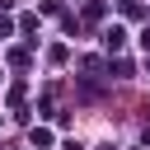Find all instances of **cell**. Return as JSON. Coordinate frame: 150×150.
Masks as SVG:
<instances>
[{"label": "cell", "instance_id": "1", "mask_svg": "<svg viewBox=\"0 0 150 150\" xmlns=\"http://www.w3.org/2000/svg\"><path fill=\"white\" fill-rule=\"evenodd\" d=\"M103 42H108V52H122V42H127V33H122V28H117V23H112V28H108V38H103Z\"/></svg>", "mask_w": 150, "mask_h": 150}, {"label": "cell", "instance_id": "2", "mask_svg": "<svg viewBox=\"0 0 150 150\" xmlns=\"http://www.w3.org/2000/svg\"><path fill=\"white\" fill-rule=\"evenodd\" d=\"M33 145H38V150L52 145V131H47V127H33Z\"/></svg>", "mask_w": 150, "mask_h": 150}, {"label": "cell", "instance_id": "3", "mask_svg": "<svg viewBox=\"0 0 150 150\" xmlns=\"http://www.w3.org/2000/svg\"><path fill=\"white\" fill-rule=\"evenodd\" d=\"M141 47H145V52H150V28H145V33H141Z\"/></svg>", "mask_w": 150, "mask_h": 150}]
</instances>
